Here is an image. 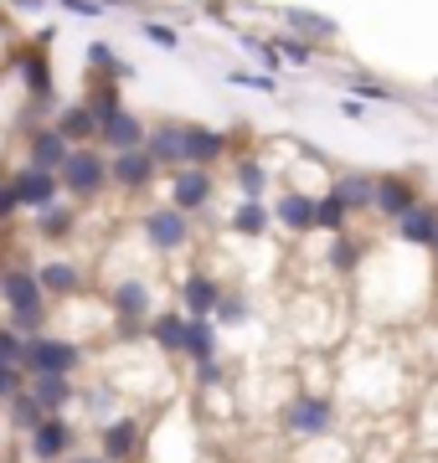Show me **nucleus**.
Listing matches in <instances>:
<instances>
[{"instance_id": "nucleus-26", "label": "nucleus", "mask_w": 438, "mask_h": 463, "mask_svg": "<svg viewBox=\"0 0 438 463\" xmlns=\"http://www.w3.org/2000/svg\"><path fill=\"white\" fill-rule=\"evenodd\" d=\"M371 191H376V175H340L336 181V196L346 206H371Z\"/></svg>"}, {"instance_id": "nucleus-12", "label": "nucleus", "mask_w": 438, "mask_h": 463, "mask_svg": "<svg viewBox=\"0 0 438 463\" xmlns=\"http://www.w3.org/2000/svg\"><path fill=\"white\" fill-rule=\"evenodd\" d=\"M330 402L325 397H300V402H289V428L294 432H325L330 428Z\"/></svg>"}, {"instance_id": "nucleus-1", "label": "nucleus", "mask_w": 438, "mask_h": 463, "mask_svg": "<svg viewBox=\"0 0 438 463\" xmlns=\"http://www.w3.org/2000/svg\"><path fill=\"white\" fill-rule=\"evenodd\" d=\"M0 294H5V304H11V325H16L21 335H36L42 330V283L32 279V273H21V268H11L5 279H0Z\"/></svg>"}, {"instance_id": "nucleus-23", "label": "nucleus", "mask_w": 438, "mask_h": 463, "mask_svg": "<svg viewBox=\"0 0 438 463\" xmlns=\"http://www.w3.org/2000/svg\"><path fill=\"white\" fill-rule=\"evenodd\" d=\"M83 103H88V114H93V124H99V129L119 114V109H124L114 83H88V99H83Z\"/></svg>"}, {"instance_id": "nucleus-5", "label": "nucleus", "mask_w": 438, "mask_h": 463, "mask_svg": "<svg viewBox=\"0 0 438 463\" xmlns=\"http://www.w3.org/2000/svg\"><path fill=\"white\" fill-rule=\"evenodd\" d=\"M109 175H114L119 185H129V191H145V185L155 181V160L150 149L135 145V149H114V160H109Z\"/></svg>"}, {"instance_id": "nucleus-18", "label": "nucleus", "mask_w": 438, "mask_h": 463, "mask_svg": "<svg viewBox=\"0 0 438 463\" xmlns=\"http://www.w3.org/2000/svg\"><path fill=\"white\" fill-rule=\"evenodd\" d=\"M57 134H62L68 145H88V139L99 134V124H93V114H88V103H72V109H62V118H57Z\"/></svg>"}, {"instance_id": "nucleus-39", "label": "nucleus", "mask_w": 438, "mask_h": 463, "mask_svg": "<svg viewBox=\"0 0 438 463\" xmlns=\"http://www.w3.org/2000/svg\"><path fill=\"white\" fill-rule=\"evenodd\" d=\"M233 83L237 88H258V93H273V88H279L273 78H253V72H233Z\"/></svg>"}, {"instance_id": "nucleus-45", "label": "nucleus", "mask_w": 438, "mask_h": 463, "mask_svg": "<svg viewBox=\"0 0 438 463\" xmlns=\"http://www.w3.org/2000/svg\"><path fill=\"white\" fill-rule=\"evenodd\" d=\"M78 463H99V458H78Z\"/></svg>"}, {"instance_id": "nucleus-22", "label": "nucleus", "mask_w": 438, "mask_h": 463, "mask_svg": "<svg viewBox=\"0 0 438 463\" xmlns=\"http://www.w3.org/2000/svg\"><path fill=\"white\" fill-rule=\"evenodd\" d=\"M32 397L42 402V412H57V407L72 397V386H68V376H57V371H42V376L32 381Z\"/></svg>"}, {"instance_id": "nucleus-35", "label": "nucleus", "mask_w": 438, "mask_h": 463, "mask_svg": "<svg viewBox=\"0 0 438 463\" xmlns=\"http://www.w3.org/2000/svg\"><path fill=\"white\" fill-rule=\"evenodd\" d=\"M21 350H26V340H21V335L0 330V361H5V365H21Z\"/></svg>"}, {"instance_id": "nucleus-8", "label": "nucleus", "mask_w": 438, "mask_h": 463, "mask_svg": "<svg viewBox=\"0 0 438 463\" xmlns=\"http://www.w3.org/2000/svg\"><path fill=\"white\" fill-rule=\"evenodd\" d=\"M170 196H176V212H196L212 201V175L202 165H186L176 170V181H170Z\"/></svg>"}, {"instance_id": "nucleus-14", "label": "nucleus", "mask_w": 438, "mask_h": 463, "mask_svg": "<svg viewBox=\"0 0 438 463\" xmlns=\"http://www.w3.org/2000/svg\"><path fill=\"white\" fill-rule=\"evenodd\" d=\"M99 134H103V145H109V149H135V145H145V124H139L129 109H119V114L109 118Z\"/></svg>"}, {"instance_id": "nucleus-37", "label": "nucleus", "mask_w": 438, "mask_h": 463, "mask_svg": "<svg viewBox=\"0 0 438 463\" xmlns=\"http://www.w3.org/2000/svg\"><path fill=\"white\" fill-rule=\"evenodd\" d=\"M16 392H21V365L0 361V397H16Z\"/></svg>"}, {"instance_id": "nucleus-24", "label": "nucleus", "mask_w": 438, "mask_h": 463, "mask_svg": "<svg viewBox=\"0 0 438 463\" xmlns=\"http://www.w3.org/2000/svg\"><path fill=\"white\" fill-rule=\"evenodd\" d=\"M36 283H42V288H52V294H78V268L72 263H47L42 268V273H36Z\"/></svg>"}, {"instance_id": "nucleus-44", "label": "nucleus", "mask_w": 438, "mask_h": 463, "mask_svg": "<svg viewBox=\"0 0 438 463\" xmlns=\"http://www.w3.org/2000/svg\"><path fill=\"white\" fill-rule=\"evenodd\" d=\"M428 248H433V252H438V232H433V242H428Z\"/></svg>"}, {"instance_id": "nucleus-9", "label": "nucleus", "mask_w": 438, "mask_h": 463, "mask_svg": "<svg viewBox=\"0 0 438 463\" xmlns=\"http://www.w3.org/2000/svg\"><path fill=\"white\" fill-rule=\"evenodd\" d=\"M413 201H418V185L407 181V175H376V191H371V206H376V212L403 216Z\"/></svg>"}, {"instance_id": "nucleus-16", "label": "nucleus", "mask_w": 438, "mask_h": 463, "mask_svg": "<svg viewBox=\"0 0 438 463\" xmlns=\"http://www.w3.org/2000/svg\"><path fill=\"white\" fill-rule=\"evenodd\" d=\"M145 232H150L155 248H181L186 242V216L181 212H150L145 216Z\"/></svg>"}, {"instance_id": "nucleus-30", "label": "nucleus", "mask_w": 438, "mask_h": 463, "mask_svg": "<svg viewBox=\"0 0 438 463\" xmlns=\"http://www.w3.org/2000/svg\"><path fill=\"white\" fill-rule=\"evenodd\" d=\"M346 212H351V206H346V201H340L336 191H330V196H320V201H315V227H325V232H340V222H346Z\"/></svg>"}, {"instance_id": "nucleus-21", "label": "nucleus", "mask_w": 438, "mask_h": 463, "mask_svg": "<svg viewBox=\"0 0 438 463\" xmlns=\"http://www.w3.org/2000/svg\"><path fill=\"white\" fill-rule=\"evenodd\" d=\"M68 139H62V134H57V129H42V134H36V139H32V165H42V170H57V165H62V160H68Z\"/></svg>"}, {"instance_id": "nucleus-34", "label": "nucleus", "mask_w": 438, "mask_h": 463, "mask_svg": "<svg viewBox=\"0 0 438 463\" xmlns=\"http://www.w3.org/2000/svg\"><path fill=\"white\" fill-rule=\"evenodd\" d=\"M145 36H150L155 47H181V36H176V26H166V21H145Z\"/></svg>"}, {"instance_id": "nucleus-2", "label": "nucleus", "mask_w": 438, "mask_h": 463, "mask_svg": "<svg viewBox=\"0 0 438 463\" xmlns=\"http://www.w3.org/2000/svg\"><path fill=\"white\" fill-rule=\"evenodd\" d=\"M57 181L68 196H99L103 181H109V160L93 149H68V160L57 165Z\"/></svg>"}, {"instance_id": "nucleus-41", "label": "nucleus", "mask_w": 438, "mask_h": 463, "mask_svg": "<svg viewBox=\"0 0 438 463\" xmlns=\"http://www.w3.org/2000/svg\"><path fill=\"white\" fill-rule=\"evenodd\" d=\"M330 263H336V268H351V263H356V248H351V242H336V248H330Z\"/></svg>"}, {"instance_id": "nucleus-13", "label": "nucleus", "mask_w": 438, "mask_h": 463, "mask_svg": "<svg viewBox=\"0 0 438 463\" xmlns=\"http://www.w3.org/2000/svg\"><path fill=\"white\" fill-rule=\"evenodd\" d=\"M145 149H150L155 165H186L181 160V124H155V129H145Z\"/></svg>"}, {"instance_id": "nucleus-42", "label": "nucleus", "mask_w": 438, "mask_h": 463, "mask_svg": "<svg viewBox=\"0 0 438 463\" xmlns=\"http://www.w3.org/2000/svg\"><path fill=\"white\" fill-rule=\"evenodd\" d=\"M16 206H21V201H16V185L5 181V185H0V216H11Z\"/></svg>"}, {"instance_id": "nucleus-38", "label": "nucleus", "mask_w": 438, "mask_h": 463, "mask_svg": "<svg viewBox=\"0 0 438 463\" xmlns=\"http://www.w3.org/2000/svg\"><path fill=\"white\" fill-rule=\"evenodd\" d=\"M279 52H284V57H289V62H309V47H304V42H300V36H284V42H279Z\"/></svg>"}, {"instance_id": "nucleus-28", "label": "nucleus", "mask_w": 438, "mask_h": 463, "mask_svg": "<svg viewBox=\"0 0 438 463\" xmlns=\"http://www.w3.org/2000/svg\"><path fill=\"white\" fill-rule=\"evenodd\" d=\"M16 67H21V78H26L32 93H52V72H47V62H42V52H21Z\"/></svg>"}, {"instance_id": "nucleus-25", "label": "nucleus", "mask_w": 438, "mask_h": 463, "mask_svg": "<svg viewBox=\"0 0 438 463\" xmlns=\"http://www.w3.org/2000/svg\"><path fill=\"white\" fill-rule=\"evenodd\" d=\"M263 227H269V212L258 206V196H248V201L233 212V232H237V237H258Z\"/></svg>"}, {"instance_id": "nucleus-10", "label": "nucleus", "mask_w": 438, "mask_h": 463, "mask_svg": "<svg viewBox=\"0 0 438 463\" xmlns=\"http://www.w3.org/2000/svg\"><path fill=\"white\" fill-rule=\"evenodd\" d=\"M284 21H289V36H300V42H336V32H340L330 16H320V11H304V5H289Z\"/></svg>"}, {"instance_id": "nucleus-15", "label": "nucleus", "mask_w": 438, "mask_h": 463, "mask_svg": "<svg viewBox=\"0 0 438 463\" xmlns=\"http://www.w3.org/2000/svg\"><path fill=\"white\" fill-rule=\"evenodd\" d=\"M273 216H279L289 232H315V196H300V191H289V196H279Z\"/></svg>"}, {"instance_id": "nucleus-43", "label": "nucleus", "mask_w": 438, "mask_h": 463, "mask_svg": "<svg viewBox=\"0 0 438 463\" xmlns=\"http://www.w3.org/2000/svg\"><path fill=\"white\" fill-rule=\"evenodd\" d=\"M340 114L346 118H367V99H346L340 103Z\"/></svg>"}, {"instance_id": "nucleus-6", "label": "nucleus", "mask_w": 438, "mask_h": 463, "mask_svg": "<svg viewBox=\"0 0 438 463\" xmlns=\"http://www.w3.org/2000/svg\"><path fill=\"white\" fill-rule=\"evenodd\" d=\"M68 448H72V428H68L57 412H42V422L32 428V453H36L42 463H57Z\"/></svg>"}, {"instance_id": "nucleus-33", "label": "nucleus", "mask_w": 438, "mask_h": 463, "mask_svg": "<svg viewBox=\"0 0 438 463\" xmlns=\"http://www.w3.org/2000/svg\"><path fill=\"white\" fill-rule=\"evenodd\" d=\"M42 422V402L32 392H16V428H36Z\"/></svg>"}, {"instance_id": "nucleus-11", "label": "nucleus", "mask_w": 438, "mask_h": 463, "mask_svg": "<svg viewBox=\"0 0 438 463\" xmlns=\"http://www.w3.org/2000/svg\"><path fill=\"white\" fill-rule=\"evenodd\" d=\"M433 232H438V212H433V206H418V201H413V206L397 216V237H403V242L428 248V242H433Z\"/></svg>"}, {"instance_id": "nucleus-17", "label": "nucleus", "mask_w": 438, "mask_h": 463, "mask_svg": "<svg viewBox=\"0 0 438 463\" xmlns=\"http://www.w3.org/2000/svg\"><path fill=\"white\" fill-rule=\"evenodd\" d=\"M135 448H139V422L135 417H124V422H114V428L103 432V458L109 463H124Z\"/></svg>"}, {"instance_id": "nucleus-20", "label": "nucleus", "mask_w": 438, "mask_h": 463, "mask_svg": "<svg viewBox=\"0 0 438 463\" xmlns=\"http://www.w3.org/2000/svg\"><path fill=\"white\" fill-rule=\"evenodd\" d=\"M114 304H119V319H145L150 315V288L139 279H124L114 288Z\"/></svg>"}, {"instance_id": "nucleus-36", "label": "nucleus", "mask_w": 438, "mask_h": 463, "mask_svg": "<svg viewBox=\"0 0 438 463\" xmlns=\"http://www.w3.org/2000/svg\"><path fill=\"white\" fill-rule=\"evenodd\" d=\"M217 309H222V319H227V325H243V315H248V304H243L237 294L217 298Z\"/></svg>"}, {"instance_id": "nucleus-32", "label": "nucleus", "mask_w": 438, "mask_h": 463, "mask_svg": "<svg viewBox=\"0 0 438 463\" xmlns=\"http://www.w3.org/2000/svg\"><path fill=\"white\" fill-rule=\"evenodd\" d=\"M237 181H243V191H248V196H258V191L269 185V170L258 165V160H243V165H237Z\"/></svg>"}, {"instance_id": "nucleus-40", "label": "nucleus", "mask_w": 438, "mask_h": 463, "mask_svg": "<svg viewBox=\"0 0 438 463\" xmlns=\"http://www.w3.org/2000/svg\"><path fill=\"white\" fill-rule=\"evenodd\" d=\"M356 99H371V103H387V99H392V88H382V83H356Z\"/></svg>"}, {"instance_id": "nucleus-19", "label": "nucleus", "mask_w": 438, "mask_h": 463, "mask_svg": "<svg viewBox=\"0 0 438 463\" xmlns=\"http://www.w3.org/2000/svg\"><path fill=\"white\" fill-rule=\"evenodd\" d=\"M186 309H191V315H212V309H217V298H222V288L212 279H206V273H186Z\"/></svg>"}, {"instance_id": "nucleus-27", "label": "nucleus", "mask_w": 438, "mask_h": 463, "mask_svg": "<svg viewBox=\"0 0 438 463\" xmlns=\"http://www.w3.org/2000/svg\"><path fill=\"white\" fill-rule=\"evenodd\" d=\"M186 350H191L196 361H206V355H217V345H212V325H206V315H191V319H186Z\"/></svg>"}, {"instance_id": "nucleus-31", "label": "nucleus", "mask_w": 438, "mask_h": 463, "mask_svg": "<svg viewBox=\"0 0 438 463\" xmlns=\"http://www.w3.org/2000/svg\"><path fill=\"white\" fill-rule=\"evenodd\" d=\"M68 227H72L68 206H57V201H52V206H42V232H47V237H68Z\"/></svg>"}, {"instance_id": "nucleus-3", "label": "nucleus", "mask_w": 438, "mask_h": 463, "mask_svg": "<svg viewBox=\"0 0 438 463\" xmlns=\"http://www.w3.org/2000/svg\"><path fill=\"white\" fill-rule=\"evenodd\" d=\"M78 361H83V355H78V345H68V340H47V335H32V340H26V350H21V371H32V376H42V371L68 376Z\"/></svg>"}, {"instance_id": "nucleus-29", "label": "nucleus", "mask_w": 438, "mask_h": 463, "mask_svg": "<svg viewBox=\"0 0 438 463\" xmlns=\"http://www.w3.org/2000/svg\"><path fill=\"white\" fill-rule=\"evenodd\" d=\"M150 335H155V345H160V350H186V319H181V315L155 319Z\"/></svg>"}, {"instance_id": "nucleus-7", "label": "nucleus", "mask_w": 438, "mask_h": 463, "mask_svg": "<svg viewBox=\"0 0 438 463\" xmlns=\"http://www.w3.org/2000/svg\"><path fill=\"white\" fill-rule=\"evenodd\" d=\"M222 149H227V134L202 129V124H181V160L186 165H212Z\"/></svg>"}, {"instance_id": "nucleus-4", "label": "nucleus", "mask_w": 438, "mask_h": 463, "mask_svg": "<svg viewBox=\"0 0 438 463\" xmlns=\"http://www.w3.org/2000/svg\"><path fill=\"white\" fill-rule=\"evenodd\" d=\"M11 185H16V201H21V206H36V212H42V206H52V201L62 196V181H57V170H42V165H26Z\"/></svg>"}]
</instances>
